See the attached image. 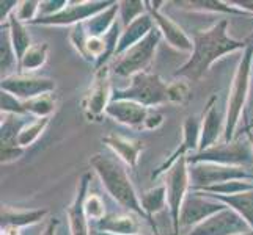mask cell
<instances>
[{
    "label": "cell",
    "instance_id": "obj_1",
    "mask_svg": "<svg viewBox=\"0 0 253 235\" xmlns=\"http://www.w3.org/2000/svg\"><path fill=\"white\" fill-rule=\"evenodd\" d=\"M226 25L228 21L222 19L211 29L195 34L192 58L179 69L176 75L186 77L187 80H198L219 57L244 47V42L234 41L226 34Z\"/></svg>",
    "mask_w": 253,
    "mask_h": 235
},
{
    "label": "cell",
    "instance_id": "obj_2",
    "mask_svg": "<svg viewBox=\"0 0 253 235\" xmlns=\"http://www.w3.org/2000/svg\"><path fill=\"white\" fill-rule=\"evenodd\" d=\"M90 163L101 177V182L106 187L107 193L113 199H117L127 210H132L142 216H148L143 210L140 199L135 195V190L132 184H130L125 168L117 160H113L112 157L98 154L91 157Z\"/></svg>",
    "mask_w": 253,
    "mask_h": 235
},
{
    "label": "cell",
    "instance_id": "obj_3",
    "mask_svg": "<svg viewBox=\"0 0 253 235\" xmlns=\"http://www.w3.org/2000/svg\"><path fill=\"white\" fill-rule=\"evenodd\" d=\"M169 85H165L158 75L138 72L130 77V85L123 91H117L113 101H132L145 107L159 105L169 101Z\"/></svg>",
    "mask_w": 253,
    "mask_h": 235
},
{
    "label": "cell",
    "instance_id": "obj_4",
    "mask_svg": "<svg viewBox=\"0 0 253 235\" xmlns=\"http://www.w3.org/2000/svg\"><path fill=\"white\" fill-rule=\"evenodd\" d=\"M252 55H253V46L246 49L238 72L234 75V80L231 85L230 98H228V108H226V123H225V143L230 141L233 136L234 129H236L241 113L244 108V103L247 99L249 85H250V65H252Z\"/></svg>",
    "mask_w": 253,
    "mask_h": 235
},
{
    "label": "cell",
    "instance_id": "obj_5",
    "mask_svg": "<svg viewBox=\"0 0 253 235\" xmlns=\"http://www.w3.org/2000/svg\"><path fill=\"white\" fill-rule=\"evenodd\" d=\"M159 39L161 32L158 29H153L140 42H137L135 46L121 55L115 65V72L121 77H134L138 72H143V69L150 65L154 57Z\"/></svg>",
    "mask_w": 253,
    "mask_h": 235
},
{
    "label": "cell",
    "instance_id": "obj_6",
    "mask_svg": "<svg viewBox=\"0 0 253 235\" xmlns=\"http://www.w3.org/2000/svg\"><path fill=\"white\" fill-rule=\"evenodd\" d=\"M187 159L181 157L179 160L173 163L169 169L167 179H165V188H167V202L170 205L171 220H173V231L174 235H179V215L182 202L186 199V191L189 187V169L186 167Z\"/></svg>",
    "mask_w": 253,
    "mask_h": 235
},
{
    "label": "cell",
    "instance_id": "obj_7",
    "mask_svg": "<svg viewBox=\"0 0 253 235\" xmlns=\"http://www.w3.org/2000/svg\"><path fill=\"white\" fill-rule=\"evenodd\" d=\"M189 179H190L192 185L203 190V188L219 185V184L230 182V180H241V179L247 180V179H252V176L247 174L242 168L200 162V163L192 165L189 168Z\"/></svg>",
    "mask_w": 253,
    "mask_h": 235
},
{
    "label": "cell",
    "instance_id": "obj_8",
    "mask_svg": "<svg viewBox=\"0 0 253 235\" xmlns=\"http://www.w3.org/2000/svg\"><path fill=\"white\" fill-rule=\"evenodd\" d=\"M249 231H253L249 223L238 212L226 207L197 224L189 235H239Z\"/></svg>",
    "mask_w": 253,
    "mask_h": 235
},
{
    "label": "cell",
    "instance_id": "obj_9",
    "mask_svg": "<svg viewBox=\"0 0 253 235\" xmlns=\"http://www.w3.org/2000/svg\"><path fill=\"white\" fill-rule=\"evenodd\" d=\"M192 163L208 162V163H217V165H250L253 163V149L252 146L246 141L239 143H225V144H215L209 149L200 152L198 155L189 159Z\"/></svg>",
    "mask_w": 253,
    "mask_h": 235
},
{
    "label": "cell",
    "instance_id": "obj_10",
    "mask_svg": "<svg viewBox=\"0 0 253 235\" xmlns=\"http://www.w3.org/2000/svg\"><path fill=\"white\" fill-rule=\"evenodd\" d=\"M226 208L223 204L217 202V199L208 193H192L182 202L179 215V229L182 226H197L208 220L209 216Z\"/></svg>",
    "mask_w": 253,
    "mask_h": 235
},
{
    "label": "cell",
    "instance_id": "obj_11",
    "mask_svg": "<svg viewBox=\"0 0 253 235\" xmlns=\"http://www.w3.org/2000/svg\"><path fill=\"white\" fill-rule=\"evenodd\" d=\"M55 90V83L47 78L30 77L25 74L5 77L2 80V91L10 93L16 99L22 102L40 98L42 94H49Z\"/></svg>",
    "mask_w": 253,
    "mask_h": 235
},
{
    "label": "cell",
    "instance_id": "obj_12",
    "mask_svg": "<svg viewBox=\"0 0 253 235\" xmlns=\"http://www.w3.org/2000/svg\"><path fill=\"white\" fill-rule=\"evenodd\" d=\"M110 99V77H109V67L102 66L94 75L93 86L85 98L84 110L85 115L90 121H98L106 113Z\"/></svg>",
    "mask_w": 253,
    "mask_h": 235
},
{
    "label": "cell",
    "instance_id": "obj_13",
    "mask_svg": "<svg viewBox=\"0 0 253 235\" xmlns=\"http://www.w3.org/2000/svg\"><path fill=\"white\" fill-rule=\"evenodd\" d=\"M115 2H84V3H74L73 6H66L55 14H50L46 17L32 21V24H44V25H69L74 22H79L86 17L96 16L106 6H112Z\"/></svg>",
    "mask_w": 253,
    "mask_h": 235
},
{
    "label": "cell",
    "instance_id": "obj_14",
    "mask_svg": "<svg viewBox=\"0 0 253 235\" xmlns=\"http://www.w3.org/2000/svg\"><path fill=\"white\" fill-rule=\"evenodd\" d=\"M106 113L121 124H126L130 127H143V129L148 116H150L148 107L132 101H112Z\"/></svg>",
    "mask_w": 253,
    "mask_h": 235
},
{
    "label": "cell",
    "instance_id": "obj_15",
    "mask_svg": "<svg viewBox=\"0 0 253 235\" xmlns=\"http://www.w3.org/2000/svg\"><path fill=\"white\" fill-rule=\"evenodd\" d=\"M215 96H212L211 101L208 103V110L205 113V123L202 127V134H200V151H206L209 147L215 146V140L219 138L222 132V116L215 105Z\"/></svg>",
    "mask_w": 253,
    "mask_h": 235
},
{
    "label": "cell",
    "instance_id": "obj_16",
    "mask_svg": "<svg viewBox=\"0 0 253 235\" xmlns=\"http://www.w3.org/2000/svg\"><path fill=\"white\" fill-rule=\"evenodd\" d=\"M153 30V19L150 14H143L138 19H135L130 25H127V29L123 32L121 38L118 41L117 52L115 55H123L126 50H129L132 46H135L137 42H140L148 33Z\"/></svg>",
    "mask_w": 253,
    "mask_h": 235
},
{
    "label": "cell",
    "instance_id": "obj_17",
    "mask_svg": "<svg viewBox=\"0 0 253 235\" xmlns=\"http://www.w3.org/2000/svg\"><path fill=\"white\" fill-rule=\"evenodd\" d=\"M151 17H154V22L158 24L161 33H164L165 39H167L173 47H176L179 50H187V52L194 49V44H192L190 39L187 38V34L182 32L179 25L174 24L170 17L164 16L158 10H153V8H151Z\"/></svg>",
    "mask_w": 253,
    "mask_h": 235
},
{
    "label": "cell",
    "instance_id": "obj_18",
    "mask_svg": "<svg viewBox=\"0 0 253 235\" xmlns=\"http://www.w3.org/2000/svg\"><path fill=\"white\" fill-rule=\"evenodd\" d=\"M110 149L115 152L121 160H123L129 168H135L137 162H138V154L142 151V143L127 140L123 136H117V135H109L102 140Z\"/></svg>",
    "mask_w": 253,
    "mask_h": 235
},
{
    "label": "cell",
    "instance_id": "obj_19",
    "mask_svg": "<svg viewBox=\"0 0 253 235\" xmlns=\"http://www.w3.org/2000/svg\"><path fill=\"white\" fill-rule=\"evenodd\" d=\"M86 179L88 176H84L81 180V188L79 193H77L73 205L68 208V221H69V228H71V235H90L88 232V226H86V216L84 210V202H85V188H86Z\"/></svg>",
    "mask_w": 253,
    "mask_h": 235
},
{
    "label": "cell",
    "instance_id": "obj_20",
    "mask_svg": "<svg viewBox=\"0 0 253 235\" xmlns=\"http://www.w3.org/2000/svg\"><path fill=\"white\" fill-rule=\"evenodd\" d=\"M98 228L113 235H137L140 231V223L129 215H113L109 218H102L98 223Z\"/></svg>",
    "mask_w": 253,
    "mask_h": 235
},
{
    "label": "cell",
    "instance_id": "obj_21",
    "mask_svg": "<svg viewBox=\"0 0 253 235\" xmlns=\"http://www.w3.org/2000/svg\"><path fill=\"white\" fill-rule=\"evenodd\" d=\"M209 196L215 198L220 202L228 204L253 229V190L244 191V193H238V195H231V196H223V195H209Z\"/></svg>",
    "mask_w": 253,
    "mask_h": 235
},
{
    "label": "cell",
    "instance_id": "obj_22",
    "mask_svg": "<svg viewBox=\"0 0 253 235\" xmlns=\"http://www.w3.org/2000/svg\"><path fill=\"white\" fill-rule=\"evenodd\" d=\"M47 212L46 210H14L11 207L2 208V226H13V228H21V226H29L38 223Z\"/></svg>",
    "mask_w": 253,
    "mask_h": 235
},
{
    "label": "cell",
    "instance_id": "obj_23",
    "mask_svg": "<svg viewBox=\"0 0 253 235\" xmlns=\"http://www.w3.org/2000/svg\"><path fill=\"white\" fill-rule=\"evenodd\" d=\"M10 25H11L10 36H11V42H13V49H14L17 62H21L22 57L27 54V50L32 47L30 46V34H29L27 29L22 25V22L16 19L14 14H11Z\"/></svg>",
    "mask_w": 253,
    "mask_h": 235
},
{
    "label": "cell",
    "instance_id": "obj_24",
    "mask_svg": "<svg viewBox=\"0 0 253 235\" xmlns=\"http://www.w3.org/2000/svg\"><path fill=\"white\" fill-rule=\"evenodd\" d=\"M120 10V3H113L109 10H106L102 14L93 16V19L86 22L88 25V36H104L109 30L113 27V17H115L117 11Z\"/></svg>",
    "mask_w": 253,
    "mask_h": 235
},
{
    "label": "cell",
    "instance_id": "obj_25",
    "mask_svg": "<svg viewBox=\"0 0 253 235\" xmlns=\"http://www.w3.org/2000/svg\"><path fill=\"white\" fill-rule=\"evenodd\" d=\"M47 44L46 42H40V44L32 46L27 54L22 57V60L19 62V69L22 72H32L35 69L41 67L46 63L47 58Z\"/></svg>",
    "mask_w": 253,
    "mask_h": 235
},
{
    "label": "cell",
    "instance_id": "obj_26",
    "mask_svg": "<svg viewBox=\"0 0 253 235\" xmlns=\"http://www.w3.org/2000/svg\"><path fill=\"white\" fill-rule=\"evenodd\" d=\"M140 202L148 218H151V215L162 210V207L167 202V188H165V185H161L158 188L146 191L145 195H142Z\"/></svg>",
    "mask_w": 253,
    "mask_h": 235
},
{
    "label": "cell",
    "instance_id": "obj_27",
    "mask_svg": "<svg viewBox=\"0 0 253 235\" xmlns=\"http://www.w3.org/2000/svg\"><path fill=\"white\" fill-rule=\"evenodd\" d=\"M25 113H32L37 118H49V115L55 108V99L54 94H42L40 98H35L32 101L24 102Z\"/></svg>",
    "mask_w": 253,
    "mask_h": 235
},
{
    "label": "cell",
    "instance_id": "obj_28",
    "mask_svg": "<svg viewBox=\"0 0 253 235\" xmlns=\"http://www.w3.org/2000/svg\"><path fill=\"white\" fill-rule=\"evenodd\" d=\"M47 124H49V118H37L27 126H24L19 136H17V144L21 147L30 146L33 141L38 140V136L42 134V130L46 129Z\"/></svg>",
    "mask_w": 253,
    "mask_h": 235
},
{
    "label": "cell",
    "instance_id": "obj_29",
    "mask_svg": "<svg viewBox=\"0 0 253 235\" xmlns=\"http://www.w3.org/2000/svg\"><path fill=\"white\" fill-rule=\"evenodd\" d=\"M84 210H85L86 218H91V220H96V221H101L104 218V213H106L104 201L96 195H90L88 198H85Z\"/></svg>",
    "mask_w": 253,
    "mask_h": 235
},
{
    "label": "cell",
    "instance_id": "obj_30",
    "mask_svg": "<svg viewBox=\"0 0 253 235\" xmlns=\"http://www.w3.org/2000/svg\"><path fill=\"white\" fill-rule=\"evenodd\" d=\"M143 2H123L120 3L121 10V19H123L125 25H130L135 19L143 16Z\"/></svg>",
    "mask_w": 253,
    "mask_h": 235
},
{
    "label": "cell",
    "instance_id": "obj_31",
    "mask_svg": "<svg viewBox=\"0 0 253 235\" xmlns=\"http://www.w3.org/2000/svg\"><path fill=\"white\" fill-rule=\"evenodd\" d=\"M169 101L174 103H186L190 98V86L187 82H174L169 85Z\"/></svg>",
    "mask_w": 253,
    "mask_h": 235
},
{
    "label": "cell",
    "instance_id": "obj_32",
    "mask_svg": "<svg viewBox=\"0 0 253 235\" xmlns=\"http://www.w3.org/2000/svg\"><path fill=\"white\" fill-rule=\"evenodd\" d=\"M16 54L13 49L11 36L8 34V32H2V74L10 71V66L14 63Z\"/></svg>",
    "mask_w": 253,
    "mask_h": 235
},
{
    "label": "cell",
    "instance_id": "obj_33",
    "mask_svg": "<svg viewBox=\"0 0 253 235\" xmlns=\"http://www.w3.org/2000/svg\"><path fill=\"white\" fill-rule=\"evenodd\" d=\"M40 5H41L40 2H22L21 6L17 8V11L14 13L16 19L21 22L22 21H27V22L35 21L33 17H35V13L38 11V8H41Z\"/></svg>",
    "mask_w": 253,
    "mask_h": 235
},
{
    "label": "cell",
    "instance_id": "obj_34",
    "mask_svg": "<svg viewBox=\"0 0 253 235\" xmlns=\"http://www.w3.org/2000/svg\"><path fill=\"white\" fill-rule=\"evenodd\" d=\"M197 5H202V8L205 10H212V11H225V13H241L236 8H230L225 6L220 2H195Z\"/></svg>",
    "mask_w": 253,
    "mask_h": 235
},
{
    "label": "cell",
    "instance_id": "obj_35",
    "mask_svg": "<svg viewBox=\"0 0 253 235\" xmlns=\"http://www.w3.org/2000/svg\"><path fill=\"white\" fill-rule=\"evenodd\" d=\"M164 121V116L161 115V113H154V115H150L146 119V124H145V129L146 130H153L156 127H159L162 124Z\"/></svg>",
    "mask_w": 253,
    "mask_h": 235
},
{
    "label": "cell",
    "instance_id": "obj_36",
    "mask_svg": "<svg viewBox=\"0 0 253 235\" xmlns=\"http://www.w3.org/2000/svg\"><path fill=\"white\" fill-rule=\"evenodd\" d=\"M16 5H19L17 2H2V21L6 19V16H8V11L11 10L13 6Z\"/></svg>",
    "mask_w": 253,
    "mask_h": 235
},
{
    "label": "cell",
    "instance_id": "obj_37",
    "mask_svg": "<svg viewBox=\"0 0 253 235\" xmlns=\"http://www.w3.org/2000/svg\"><path fill=\"white\" fill-rule=\"evenodd\" d=\"M2 235H19V231H17V228H13V226H3Z\"/></svg>",
    "mask_w": 253,
    "mask_h": 235
},
{
    "label": "cell",
    "instance_id": "obj_38",
    "mask_svg": "<svg viewBox=\"0 0 253 235\" xmlns=\"http://www.w3.org/2000/svg\"><path fill=\"white\" fill-rule=\"evenodd\" d=\"M55 224H57V221H52L41 235H55Z\"/></svg>",
    "mask_w": 253,
    "mask_h": 235
},
{
    "label": "cell",
    "instance_id": "obj_39",
    "mask_svg": "<svg viewBox=\"0 0 253 235\" xmlns=\"http://www.w3.org/2000/svg\"><path fill=\"white\" fill-rule=\"evenodd\" d=\"M239 3H242V2H239ZM242 5H249L247 8H250V10H253V2H244Z\"/></svg>",
    "mask_w": 253,
    "mask_h": 235
},
{
    "label": "cell",
    "instance_id": "obj_40",
    "mask_svg": "<svg viewBox=\"0 0 253 235\" xmlns=\"http://www.w3.org/2000/svg\"><path fill=\"white\" fill-rule=\"evenodd\" d=\"M96 235H113V234H107V232H98Z\"/></svg>",
    "mask_w": 253,
    "mask_h": 235
},
{
    "label": "cell",
    "instance_id": "obj_41",
    "mask_svg": "<svg viewBox=\"0 0 253 235\" xmlns=\"http://www.w3.org/2000/svg\"><path fill=\"white\" fill-rule=\"evenodd\" d=\"M239 235H253V231H249V232H246V234H239Z\"/></svg>",
    "mask_w": 253,
    "mask_h": 235
},
{
    "label": "cell",
    "instance_id": "obj_42",
    "mask_svg": "<svg viewBox=\"0 0 253 235\" xmlns=\"http://www.w3.org/2000/svg\"><path fill=\"white\" fill-rule=\"evenodd\" d=\"M252 126H253V124H252Z\"/></svg>",
    "mask_w": 253,
    "mask_h": 235
}]
</instances>
